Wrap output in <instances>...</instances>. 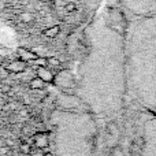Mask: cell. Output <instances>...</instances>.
I'll list each match as a JSON object with an SVG mask.
<instances>
[{"label":"cell","instance_id":"obj_5","mask_svg":"<svg viewBox=\"0 0 156 156\" xmlns=\"http://www.w3.org/2000/svg\"><path fill=\"white\" fill-rule=\"evenodd\" d=\"M21 18L25 19V22H29L30 19H32V15H30V14H21Z\"/></svg>","mask_w":156,"mask_h":156},{"label":"cell","instance_id":"obj_2","mask_svg":"<svg viewBox=\"0 0 156 156\" xmlns=\"http://www.w3.org/2000/svg\"><path fill=\"white\" fill-rule=\"evenodd\" d=\"M140 156H156V116H143Z\"/></svg>","mask_w":156,"mask_h":156},{"label":"cell","instance_id":"obj_1","mask_svg":"<svg viewBox=\"0 0 156 156\" xmlns=\"http://www.w3.org/2000/svg\"><path fill=\"white\" fill-rule=\"evenodd\" d=\"M144 114L103 118L88 110H58L51 116L54 156H140Z\"/></svg>","mask_w":156,"mask_h":156},{"label":"cell","instance_id":"obj_4","mask_svg":"<svg viewBox=\"0 0 156 156\" xmlns=\"http://www.w3.org/2000/svg\"><path fill=\"white\" fill-rule=\"evenodd\" d=\"M76 4H74V3H67V4L65 5V10L67 11V12H74V11H76Z\"/></svg>","mask_w":156,"mask_h":156},{"label":"cell","instance_id":"obj_3","mask_svg":"<svg viewBox=\"0 0 156 156\" xmlns=\"http://www.w3.org/2000/svg\"><path fill=\"white\" fill-rule=\"evenodd\" d=\"M59 32H60L59 26H52V27H48V29L44 32V34H45L47 37H56V36L59 34Z\"/></svg>","mask_w":156,"mask_h":156}]
</instances>
